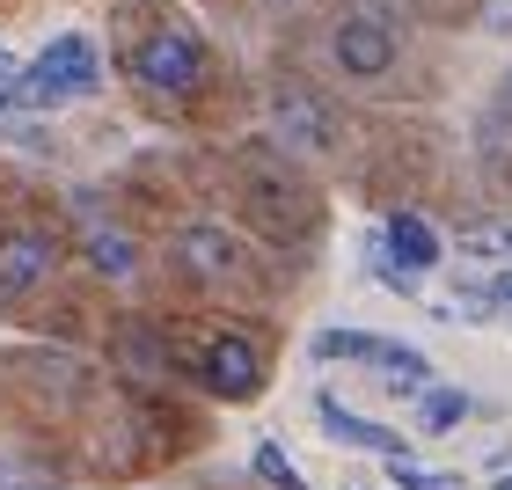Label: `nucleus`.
<instances>
[{
	"label": "nucleus",
	"mask_w": 512,
	"mask_h": 490,
	"mask_svg": "<svg viewBox=\"0 0 512 490\" xmlns=\"http://www.w3.org/2000/svg\"><path fill=\"white\" fill-rule=\"evenodd\" d=\"M88 264H96L103 278H132L139 249H132V235H118V227H88Z\"/></svg>",
	"instance_id": "nucleus-11"
},
{
	"label": "nucleus",
	"mask_w": 512,
	"mask_h": 490,
	"mask_svg": "<svg viewBox=\"0 0 512 490\" xmlns=\"http://www.w3.org/2000/svg\"><path fill=\"white\" fill-rule=\"evenodd\" d=\"M388 469H395V483H403V490H469V483H461L454 469H417L410 454H395Z\"/></svg>",
	"instance_id": "nucleus-15"
},
{
	"label": "nucleus",
	"mask_w": 512,
	"mask_h": 490,
	"mask_svg": "<svg viewBox=\"0 0 512 490\" xmlns=\"http://www.w3.org/2000/svg\"><path fill=\"white\" fill-rule=\"evenodd\" d=\"M308 352H315L322 366H337V359H374V352H381V337H366V330H322Z\"/></svg>",
	"instance_id": "nucleus-13"
},
{
	"label": "nucleus",
	"mask_w": 512,
	"mask_h": 490,
	"mask_svg": "<svg viewBox=\"0 0 512 490\" xmlns=\"http://www.w3.org/2000/svg\"><path fill=\"white\" fill-rule=\"evenodd\" d=\"M461 256H512V220H476V227H461Z\"/></svg>",
	"instance_id": "nucleus-14"
},
{
	"label": "nucleus",
	"mask_w": 512,
	"mask_h": 490,
	"mask_svg": "<svg viewBox=\"0 0 512 490\" xmlns=\"http://www.w3.org/2000/svg\"><path fill=\"white\" fill-rule=\"evenodd\" d=\"M249 469L264 476L271 490H308V483H300V469H293V461L278 454V447H256V454H249Z\"/></svg>",
	"instance_id": "nucleus-16"
},
{
	"label": "nucleus",
	"mask_w": 512,
	"mask_h": 490,
	"mask_svg": "<svg viewBox=\"0 0 512 490\" xmlns=\"http://www.w3.org/2000/svg\"><path fill=\"white\" fill-rule=\"evenodd\" d=\"M52 271V242L44 235H0V293H30Z\"/></svg>",
	"instance_id": "nucleus-6"
},
{
	"label": "nucleus",
	"mask_w": 512,
	"mask_h": 490,
	"mask_svg": "<svg viewBox=\"0 0 512 490\" xmlns=\"http://www.w3.org/2000/svg\"><path fill=\"white\" fill-rule=\"evenodd\" d=\"M461 417H469L461 388H417V432H454Z\"/></svg>",
	"instance_id": "nucleus-12"
},
{
	"label": "nucleus",
	"mask_w": 512,
	"mask_h": 490,
	"mask_svg": "<svg viewBox=\"0 0 512 490\" xmlns=\"http://www.w3.org/2000/svg\"><path fill=\"white\" fill-rule=\"evenodd\" d=\"M205 381H213L220 395H256V381H264L256 344L249 337H213V352H205Z\"/></svg>",
	"instance_id": "nucleus-5"
},
{
	"label": "nucleus",
	"mask_w": 512,
	"mask_h": 490,
	"mask_svg": "<svg viewBox=\"0 0 512 490\" xmlns=\"http://www.w3.org/2000/svg\"><path fill=\"white\" fill-rule=\"evenodd\" d=\"M366 366H381V381L395 388V395H417V388H432V359L425 352H410V344H381Z\"/></svg>",
	"instance_id": "nucleus-10"
},
{
	"label": "nucleus",
	"mask_w": 512,
	"mask_h": 490,
	"mask_svg": "<svg viewBox=\"0 0 512 490\" xmlns=\"http://www.w3.org/2000/svg\"><path fill=\"white\" fill-rule=\"evenodd\" d=\"M483 30H491V37H512V0H483Z\"/></svg>",
	"instance_id": "nucleus-19"
},
{
	"label": "nucleus",
	"mask_w": 512,
	"mask_h": 490,
	"mask_svg": "<svg viewBox=\"0 0 512 490\" xmlns=\"http://www.w3.org/2000/svg\"><path fill=\"white\" fill-rule=\"evenodd\" d=\"M96 81H103V59H96V44L66 30V37H52V44L37 52V66H22V103L52 110V103L96 96Z\"/></svg>",
	"instance_id": "nucleus-1"
},
{
	"label": "nucleus",
	"mask_w": 512,
	"mask_h": 490,
	"mask_svg": "<svg viewBox=\"0 0 512 490\" xmlns=\"http://www.w3.org/2000/svg\"><path fill=\"white\" fill-rule=\"evenodd\" d=\"M491 308H505V315H512V271H505L498 286H491Z\"/></svg>",
	"instance_id": "nucleus-20"
},
{
	"label": "nucleus",
	"mask_w": 512,
	"mask_h": 490,
	"mask_svg": "<svg viewBox=\"0 0 512 490\" xmlns=\"http://www.w3.org/2000/svg\"><path fill=\"white\" fill-rule=\"evenodd\" d=\"M330 52H337V66L352 81H381L388 66H395V30H388L381 15H344L337 37H330Z\"/></svg>",
	"instance_id": "nucleus-3"
},
{
	"label": "nucleus",
	"mask_w": 512,
	"mask_h": 490,
	"mask_svg": "<svg viewBox=\"0 0 512 490\" xmlns=\"http://www.w3.org/2000/svg\"><path fill=\"white\" fill-rule=\"evenodd\" d=\"M381 242H388V264H395V271H410V278L439 264V235H432V227L417 220V213H395Z\"/></svg>",
	"instance_id": "nucleus-7"
},
{
	"label": "nucleus",
	"mask_w": 512,
	"mask_h": 490,
	"mask_svg": "<svg viewBox=\"0 0 512 490\" xmlns=\"http://www.w3.org/2000/svg\"><path fill=\"white\" fill-rule=\"evenodd\" d=\"M132 74L147 88H161V96H191V88L205 81V52H198L191 30H154V37H139Z\"/></svg>",
	"instance_id": "nucleus-2"
},
{
	"label": "nucleus",
	"mask_w": 512,
	"mask_h": 490,
	"mask_svg": "<svg viewBox=\"0 0 512 490\" xmlns=\"http://www.w3.org/2000/svg\"><path fill=\"white\" fill-rule=\"evenodd\" d=\"M447 315H461V322H491V293H469V286H461V293L447 300Z\"/></svg>",
	"instance_id": "nucleus-17"
},
{
	"label": "nucleus",
	"mask_w": 512,
	"mask_h": 490,
	"mask_svg": "<svg viewBox=\"0 0 512 490\" xmlns=\"http://www.w3.org/2000/svg\"><path fill=\"white\" fill-rule=\"evenodd\" d=\"M315 417H322V432H330L337 447H359V454H381V461L410 454V439H403V432H388V425H374V417L344 410L337 395H315Z\"/></svg>",
	"instance_id": "nucleus-4"
},
{
	"label": "nucleus",
	"mask_w": 512,
	"mask_h": 490,
	"mask_svg": "<svg viewBox=\"0 0 512 490\" xmlns=\"http://www.w3.org/2000/svg\"><path fill=\"white\" fill-rule=\"evenodd\" d=\"M278 132H286L293 147H308V154L330 147V118H322V110L300 96V88H286V96H278Z\"/></svg>",
	"instance_id": "nucleus-9"
},
{
	"label": "nucleus",
	"mask_w": 512,
	"mask_h": 490,
	"mask_svg": "<svg viewBox=\"0 0 512 490\" xmlns=\"http://www.w3.org/2000/svg\"><path fill=\"white\" fill-rule=\"evenodd\" d=\"M176 256H183V264H191L198 278H227V271L242 264V256H235V235H227V227H183Z\"/></svg>",
	"instance_id": "nucleus-8"
},
{
	"label": "nucleus",
	"mask_w": 512,
	"mask_h": 490,
	"mask_svg": "<svg viewBox=\"0 0 512 490\" xmlns=\"http://www.w3.org/2000/svg\"><path fill=\"white\" fill-rule=\"evenodd\" d=\"M15 103H22V59L0 52V110H15Z\"/></svg>",
	"instance_id": "nucleus-18"
}]
</instances>
